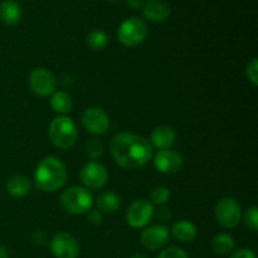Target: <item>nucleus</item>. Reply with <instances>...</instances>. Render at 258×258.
Returning <instances> with one entry per match:
<instances>
[{
  "instance_id": "obj_1",
  "label": "nucleus",
  "mask_w": 258,
  "mask_h": 258,
  "mask_svg": "<svg viewBox=\"0 0 258 258\" xmlns=\"http://www.w3.org/2000/svg\"><path fill=\"white\" fill-rule=\"evenodd\" d=\"M110 151L116 164L127 170L143 168L153 159L150 141L133 133H118L113 136Z\"/></svg>"
},
{
  "instance_id": "obj_2",
  "label": "nucleus",
  "mask_w": 258,
  "mask_h": 258,
  "mask_svg": "<svg viewBox=\"0 0 258 258\" xmlns=\"http://www.w3.org/2000/svg\"><path fill=\"white\" fill-rule=\"evenodd\" d=\"M67 181V170L62 160L55 156L42 159L34 171V184L44 193H53L63 188Z\"/></svg>"
},
{
  "instance_id": "obj_3",
  "label": "nucleus",
  "mask_w": 258,
  "mask_h": 258,
  "mask_svg": "<svg viewBox=\"0 0 258 258\" xmlns=\"http://www.w3.org/2000/svg\"><path fill=\"white\" fill-rule=\"evenodd\" d=\"M48 136L53 145L62 150L73 148L77 141L78 131L76 123L68 116L60 115L53 118L48 128Z\"/></svg>"
},
{
  "instance_id": "obj_4",
  "label": "nucleus",
  "mask_w": 258,
  "mask_h": 258,
  "mask_svg": "<svg viewBox=\"0 0 258 258\" xmlns=\"http://www.w3.org/2000/svg\"><path fill=\"white\" fill-rule=\"evenodd\" d=\"M59 204L71 214L87 213L93 204V197L85 186H70L59 197Z\"/></svg>"
},
{
  "instance_id": "obj_5",
  "label": "nucleus",
  "mask_w": 258,
  "mask_h": 258,
  "mask_svg": "<svg viewBox=\"0 0 258 258\" xmlns=\"http://www.w3.org/2000/svg\"><path fill=\"white\" fill-rule=\"evenodd\" d=\"M148 37V25L140 18H128L123 20L117 30V39L125 47H136Z\"/></svg>"
},
{
  "instance_id": "obj_6",
  "label": "nucleus",
  "mask_w": 258,
  "mask_h": 258,
  "mask_svg": "<svg viewBox=\"0 0 258 258\" xmlns=\"http://www.w3.org/2000/svg\"><path fill=\"white\" fill-rule=\"evenodd\" d=\"M216 221L224 228H234L239 224L242 218L241 204L231 197L221 199L214 208Z\"/></svg>"
},
{
  "instance_id": "obj_7",
  "label": "nucleus",
  "mask_w": 258,
  "mask_h": 258,
  "mask_svg": "<svg viewBox=\"0 0 258 258\" xmlns=\"http://www.w3.org/2000/svg\"><path fill=\"white\" fill-rule=\"evenodd\" d=\"M28 82H29L30 90L40 97L53 95L55 92V87H57V80H55L54 75L50 71L42 67L34 68L30 72Z\"/></svg>"
},
{
  "instance_id": "obj_8",
  "label": "nucleus",
  "mask_w": 258,
  "mask_h": 258,
  "mask_svg": "<svg viewBox=\"0 0 258 258\" xmlns=\"http://www.w3.org/2000/svg\"><path fill=\"white\" fill-rule=\"evenodd\" d=\"M81 181L88 190H100L108 180V173L98 161H88L81 170Z\"/></svg>"
},
{
  "instance_id": "obj_9",
  "label": "nucleus",
  "mask_w": 258,
  "mask_h": 258,
  "mask_svg": "<svg viewBox=\"0 0 258 258\" xmlns=\"http://www.w3.org/2000/svg\"><path fill=\"white\" fill-rule=\"evenodd\" d=\"M155 214L154 204L146 199L135 201L126 212V221L133 228H145Z\"/></svg>"
},
{
  "instance_id": "obj_10",
  "label": "nucleus",
  "mask_w": 258,
  "mask_h": 258,
  "mask_svg": "<svg viewBox=\"0 0 258 258\" xmlns=\"http://www.w3.org/2000/svg\"><path fill=\"white\" fill-rule=\"evenodd\" d=\"M50 251L55 258H77L80 254V244L72 234L59 232L50 239Z\"/></svg>"
},
{
  "instance_id": "obj_11",
  "label": "nucleus",
  "mask_w": 258,
  "mask_h": 258,
  "mask_svg": "<svg viewBox=\"0 0 258 258\" xmlns=\"http://www.w3.org/2000/svg\"><path fill=\"white\" fill-rule=\"evenodd\" d=\"M82 125L92 135H103L110 128V118L100 107H88L82 113Z\"/></svg>"
},
{
  "instance_id": "obj_12",
  "label": "nucleus",
  "mask_w": 258,
  "mask_h": 258,
  "mask_svg": "<svg viewBox=\"0 0 258 258\" xmlns=\"http://www.w3.org/2000/svg\"><path fill=\"white\" fill-rule=\"evenodd\" d=\"M170 239V232L168 227L163 224H155V226L146 227L143 231L140 237L141 244L150 251H158L166 246Z\"/></svg>"
},
{
  "instance_id": "obj_13",
  "label": "nucleus",
  "mask_w": 258,
  "mask_h": 258,
  "mask_svg": "<svg viewBox=\"0 0 258 258\" xmlns=\"http://www.w3.org/2000/svg\"><path fill=\"white\" fill-rule=\"evenodd\" d=\"M154 166L158 171L163 174H175L183 166V156L176 151L166 149V150L158 151L154 156Z\"/></svg>"
},
{
  "instance_id": "obj_14",
  "label": "nucleus",
  "mask_w": 258,
  "mask_h": 258,
  "mask_svg": "<svg viewBox=\"0 0 258 258\" xmlns=\"http://www.w3.org/2000/svg\"><path fill=\"white\" fill-rule=\"evenodd\" d=\"M143 13L150 22L161 23L170 17V7L164 0H148L144 3Z\"/></svg>"
},
{
  "instance_id": "obj_15",
  "label": "nucleus",
  "mask_w": 258,
  "mask_h": 258,
  "mask_svg": "<svg viewBox=\"0 0 258 258\" xmlns=\"http://www.w3.org/2000/svg\"><path fill=\"white\" fill-rule=\"evenodd\" d=\"M175 143V131L170 126H159L151 133L150 144L151 146L159 150L170 149Z\"/></svg>"
},
{
  "instance_id": "obj_16",
  "label": "nucleus",
  "mask_w": 258,
  "mask_h": 258,
  "mask_svg": "<svg viewBox=\"0 0 258 258\" xmlns=\"http://www.w3.org/2000/svg\"><path fill=\"white\" fill-rule=\"evenodd\" d=\"M22 19V9L14 0H5L0 4V20L4 24L15 25Z\"/></svg>"
},
{
  "instance_id": "obj_17",
  "label": "nucleus",
  "mask_w": 258,
  "mask_h": 258,
  "mask_svg": "<svg viewBox=\"0 0 258 258\" xmlns=\"http://www.w3.org/2000/svg\"><path fill=\"white\" fill-rule=\"evenodd\" d=\"M171 234L174 238L178 239L181 243H188L196 239L198 231H197L196 224L189 221H179L171 228Z\"/></svg>"
},
{
  "instance_id": "obj_18",
  "label": "nucleus",
  "mask_w": 258,
  "mask_h": 258,
  "mask_svg": "<svg viewBox=\"0 0 258 258\" xmlns=\"http://www.w3.org/2000/svg\"><path fill=\"white\" fill-rule=\"evenodd\" d=\"M96 204H97V209L101 213L112 214L121 208L122 201H121V197L118 194L113 193V191H105L97 197Z\"/></svg>"
},
{
  "instance_id": "obj_19",
  "label": "nucleus",
  "mask_w": 258,
  "mask_h": 258,
  "mask_svg": "<svg viewBox=\"0 0 258 258\" xmlns=\"http://www.w3.org/2000/svg\"><path fill=\"white\" fill-rule=\"evenodd\" d=\"M30 190H32V183L29 179L23 175H14L7 181V191L15 198L27 196Z\"/></svg>"
},
{
  "instance_id": "obj_20",
  "label": "nucleus",
  "mask_w": 258,
  "mask_h": 258,
  "mask_svg": "<svg viewBox=\"0 0 258 258\" xmlns=\"http://www.w3.org/2000/svg\"><path fill=\"white\" fill-rule=\"evenodd\" d=\"M50 107L53 111L60 113V115H67L72 111L73 101L72 97L67 92L63 91H55L50 97Z\"/></svg>"
},
{
  "instance_id": "obj_21",
  "label": "nucleus",
  "mask_w": 258,
  "mask_h": 258,
  "mask_svg": "<svg viewBox=\"0 0 258 258\" xmlns=\"http://www.w3.org/2000/svg\"><path fill=\"white\" fill-rule=\"evenodd\" d=\"M234 247H236L234 239L227 233H219L212 239V249L214 251V253L219 254V256H226V254L232 253Z\"/></svg>"
},
{
  "instance_id": "obj_22",
  "label": "nucleus",
  "mask_w": 258,
  "mask_h": 258,
  "mask_svg": "<svg viewBox=\"0 0 258 258\" xmlns=\"http://www.w3.org/2000/svg\"><path fill=\"white\" fill-rule=\"evenodd\" d=\"M86 43L93 50H102L110 43V37L103 30H92L88 33Z\"/></svg>"
},
{
  "instance_id": "obj_23",
  "label": "nucleus",
  "mask_w": 258,
  "mask_h": 258,
  "mask_svg": "<svg viewBox=\"0 0 258 258\" xmlns=\"http://www.w3.org/2000/svg\"><path fill=\"white\" fill-rule=\"evenodd\" d=\"M151 203L156 204V206H163V204L168 203V201L170 199V190L169 188L163 185L155 186V188L151 190L150 194Z\"/></svg>"
},
{
  "instance_id": "obj_24",
  "label": "nucleus",
  "mask_w": 258,
  "mask_h": 258,
  "mask_svg": "<svg viewBox=\"0 0 258 258\" xmlns=\"http://www.w3.org/2000/svg\"><path fill=\"white\" fill-rule=\"evenodd\" d=\"M103 153V145L97 139H90L86 144V154L92 161H96L101 158Z\"/></svg>"
},
{
  "instance_id": "obj_25",
  "label": "nucleus",
  "mask_w": 258,
  "mask_h": 258,
  "mask_svg": "<svg viewBox=\"0 0 258 258\" xmlns=\"http://www.w3.org/2000/svg\"><path fill=\"white\" fill-rule=\"evenodd\" d=\"M243 219L246 226L252 231H257L258 228V209L257 207H249L243 214Z\"/></svg>"
},
{
  "instance_id": "obj_26",
  "label": "nucleus",
  "mask_w": 258,
  "mask_h": 258,
  "mask_svg": "<svg viewBox=\"0 0 258 258\" xmlns=\"http://www.w3.org/2000/svg\"><path fill=\"white\" fill-rule=\"evenodd\" d=\"M246 76L249 82L253 86L258 85V62L257 58H253L246 67Z\"/></svg>"
},
{
  "instance_id": "obj_27",
  "label": "nucleus",
  "mask_w": 258,
  "mask_h": 258,
  "mask_svg": "<svg viewBox=\"0 0 258 258\" xmlns=\"http://www.w3.org/2000/svg\"><path fill=\"white\" fill-rule=\"evenodd\" d=\"M158 258H189L188 254L185 253V251L179 247H169V248H165L160 254H159Z\"/></svg>"
},
{
  "instance_id": "obj_28",
  "label": "nucleus",
  "mask_w": 258,
  "mask_h": 258,
  "mask_svg": "<svg viewBox=\"0 0 258 258\" xmlns=\"http://www.w3.org/2000/svg\"><path fill=\"white\" fill-rule=\"evenodd\" d=\"M103 221L102 213L98 209H90L87 212V222L92 226H100Z\"/></svg>"
},
{
  "instance_id": "obj_29",
  "label": "nucleus",
  "mask_w": 258,
  "mask_h": 258,
  "mask_svg": "<svg viewBox=\"0 0 258 258\" xmlns=\"http://www.w3.org/2000/svg\"><path fill=\"white\" fill-rule=\"evenodd\" d=\"M229 258H256V254H254V252L251 251V249L241 248L238 249V251L233 252Z\"/></svg>"
},
{
  "instance_id": "obj_30",
  "label": "nucleus",
  "mask_w": 258,
  "mask_h": 258,
  "mask_svg": "<svg viewBox=\"0 0 258 258\" xmlns=\"http://www.w3.org/2000/svg\"><path fill=\"white\" fill-rule=\"evenodd\" d=\"M158 218L160 219V221H163V222L169 221V219L171 218L170 211H169V209H166V208L159 209V212H158Z\"/></svg>"
},
{
  "instance_id": "obj_31",
  "label": "nucleus",
  "mask_w": 258,
  "mask_h": 258,
  "mask_svg": "<svg viewBox=\"0 0 258 258\" xmlns=\"http://www.w3.org/2000/svg\"><path fill=\"white\" fill-rule=\"evenodd\" d=\"M127 3L134 9H139V8L144 7V0H127Z\"/></svg>"
},
{
  "instance_id": "obj_32",
  "label": "nucleus",
  "mask_w": 258,
  "mask_h": 258,
  "mask_svg": "<svg viewBox=\"0 0 258 258\" xmlns=\"http://www.w3.org/2000/svg\"><path fill=\"white\" fill-rule=\"evenodd\" d=\"M0 258H9L7 248L4 246H0Z\"/></svg>"
},
{
  "instance_id": "obj_33",
  "label": "nucleus",
  "mask_w": 258,
  "mask_h": 258,
  "mask_svg": "<svg viewBox=\"0 0 258 258\" xmlns=\"http://www.w3.org/2000/svg\"><path fill=\"white\" fill-rule=\"evenodd\" d=\"M130 258H148V257H146L145 254H143V253H134Z\"/></svg>"
},
{
  "instance_id": "obj_34",
  "label": "nucleus",
  "mask_w": 258,
  "mask_h": 258,
  "mask_svg": "<svg viewBox=\"0 0 258 258\" xmlns=\"http://www.w3.org/2000/svg\"><path fill=\"white\" fill-rule=\"evenodd\" d=\"M110 2H117V0H110Z\"/></svg>"
}]
</instances>
